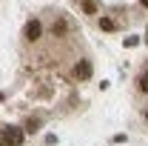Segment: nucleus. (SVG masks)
Listing matches in <instances>:
<instances>
[{
  "instance_id": "1",
  "label": "nucleus",
  "mask_w": 148,
  "mask_h": 146,
  "mask_svg": "<svg viewBox=\"0 0 148 146\" xmlns=\"http://www.w3.org/2000/svg\"><path fill=\"white\" fill-rule=\"evenodd\" d=\"M23 129L20 126H3L0 129V146H20L23 143Z\"/></svg>"
},
{
  "instance_id": "2",
  "label": "nucleus",
  "mask_w": 148,
  "mask_h": 146,
  "mask_svg": "<svg viewBox=\"0 0 148 146\" xmlns=\"http://www.w3.org/2000/svg\"><path fill=\"white\" fill-rule=\"evenodd\" d=\"M74 77H77V80H88V77H91V60H86V57L77 60V63H74Z\"/></svg>"
},
{
  "instance_id": "3",
  "label": "nucleus",
  "mask_w": 148,
  "mask_h": 146,
  "mask_svg": "<svg viewBox=\"0 0 148 146\" xmlns=\"http://www.w3.org/2000/svg\"><path fill=\"white\" fill-rule=\"evenodd\" d=\"M40 32H43L40 20H29V23H26V32H23V37H26L29 43H34V40H40Z\"/></svg>"
},
{
  "instance_id": "4",
  "label": "nucleus",
  "mask_w": 148,
  "mask_h": 146,
  "mask_svg": "<svg viewBox=\"0 0 148 146\" xmlns=\"http://www.w3.org/2000/svg\"><path fill=\"white\" fill-rule=\"evenodd\" d=\"M66 29H69V23H66L63 17H57L54 23H51V35H54V37H63V35H66Z\"/></svg>"
},
{
  "instance_id": "5",
  "label": "nucleus",
  "mask_w": 148,
  "mask_h": 146,
  "mask_svg": "<svg viewBox=\"0 0 148 146\" xmlns=\"http://www.w3.org/2000/svg\"><path fill=\"white\" fill-rule=\"evenodd\" d=\"M137 89H140V92H148V69H143V72L137 74Z\"/></svg>"
},
{
  "instance_id": "6",
  "label": "nucleus",
  "mask_w": 148,
  "mask_h": 146,
  "mask_svg": "<svg viewBox=\"0 0 148 146\" xmlns=\"http://www.w3.org/2000/svg\"><path fill=\"white\" fill-rule=\"evenodd\" d=\"M40 123H43L40 117H29V120H26V126H23V132H32V135H34L37 129H40Z\"/></svg>"
},
{
  "instance_id": "7",
  "label": "nucleus",
  "mask_w": 148,
  "mask_h": 146,
  "mask_svg": "<svg viewBox=\"0 0 148 146\" xmlns=\"http://www.w3.org/2000/svg\"><path fill=\"white\" fill-rule=\"evenodd\" d=\"M97 9H100L97 0H83V12H86V15H97Z\"/></svg>"
},
{
  "instance_id": "8",
  "label": "nucleus",
  "mask_w": 148,
  "mask_h": 146,
  "mask_svg": "<svg viewBox=\"0 0 148 146\" xmlns=\"http://www.w3.org/2000/svg\"><path fill=\"white\" fill-rule=\"evenodd\" d=\"M100 29H103V32H114V29H117V23H114L111 17H100Z\"/></svg>"
},
{
  "instance_id": "9",
  "label": "nucleus",
  "mask_w": 148,
  "mask_h": 146,
  "mask_svg": "<svg viewBox=\"0 0 148 146\" xmlns=\"http://www.w3.org/2000/svg\"><path fill=\"white\" fill-rule=\"evenodd\" d=\"M140 3H143V6H145V9H148V0H140Z\"/></svg>"
},
{
  "instance_id": "10",
  "label": "nucleus",
  "mask_w": 148,
  "mask_h": 146,
  "mask_svg": "<svg viewBox=\"0 0 148 146\" xmlns=\"http://www.w3.org/2000/svg\"><path fill=\"white\" fill-rule=\"evenodd\" d=\"M145 123H148V109H145Z\"/></svg>"
}]
</instances>
